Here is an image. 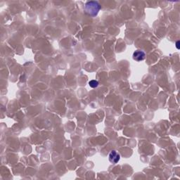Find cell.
I'll use <instances>...</instances> for the list:
<instances>
[{
  "label": "cell",
  "instance_id": "cell-3",
  "mask_svg": "<svg viewBox=\"0 0 180 180\" xmlns=\"http://www.w3.org/2000/svg\"><path fill=\"white\" fill-rule=\"evenodd\" d=\"M132 58L137 61H142L146 58V54L142 50H137L133 53Z\"/></svg>",
  "mask_w": 180,
  "mask_h": 180
},
{
  "label": "cell",
  "instance_id": "cell-2",
  "mask_svg": "<svg viewBox=\"0 0 180 180\" xmlns=\"http://www.w3.org/2000/svg\"><path fill=\"white\" fill-rule=\"evenodd\" d=\"M108 158H109V161L111 162V163L116 164L120 161V156L116 151L113 150V151H110V153L109 154Z\"/></svg>",
  "mask_w": 180,
  "mask_h": 180
},
{
  "label": "cell",
  "instance_id": "cell-4",
  "mask_svg": "<svg viewBox=\"0 0 180 180\" xmlns=\"http://www.w3.org/2000/svg\"><path fill=\"white\" fill-rule=\"evenodd\" d=\"M89 85L92 88H96L98 86V82L97 80H91L89 82Z\"/></svg>",
  "mask_w": 180,
  "mask_h": 180
},
{
  "label": "cell",
  "instance_id": "cell-5",
  "mask_svg": "<svg viewBox=\"0 0 180 180\" xmlns=\"http://www.w3.org/2000/svg\"><path fill=\"white\" fill-rule=\"evenodd\" d=\"M179 41H177V42H176V47H177V49H180V47H179Z\"/></svg>",
  "mask_w": 180,
  "mask_h": 180
},
{
  "label": "cell",
  "instance_id": "cell-1",
  "mask_svg": "<svg viewBox=\"0 0 180 180\" xmlns=\"http://www.w3.org/2000/svg\"><path fill=\"white\" fill-rule=\"evenodd\" d=\"M101 9V5L98 2L91 1L86 3L85 11L86 13L91 16H96Z\"/></svg>",
  "mask_w": 180,
  "mask_h": 180
}]
</instances>
